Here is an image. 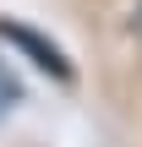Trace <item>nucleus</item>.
Returning a JSON list of instances; mask_svg holds the SVG:
<instances>
[{
    "label": "nucleus",
    "instance_id": "f257e3e1",
    "mask_svg": "<svg viewBox=\"0 0 142 147\" xmlns=\"http://www.w3.org/2000/svg\"><path fill=\"white\" fill-rule=\"evenodd\" d=\"M0 44L22 49V55H27V60H33L38 71H49V76H60V82L71 76V60H66V55H60V49H55L49 38H38L33 27H22V22H0Z\"/></svg>",
    "mask_w": 142,
    "mask_h": 147
},
{
    "label": "nucleus",
    "instance_id": "f03ea898",
    "mask_svg": "<svg viewBox=\"0 0 142 147\" xmlns=\"http://www.w3.org/2000/svg\"><path fill=\"white\" fill-rule=\"evenodd\" d=\"M126 33L142 44V0H131V11H126Z\"/></svg>",
    "mask_w": 142,
    "mask_h": 147
}]
</instances>
